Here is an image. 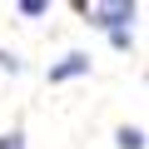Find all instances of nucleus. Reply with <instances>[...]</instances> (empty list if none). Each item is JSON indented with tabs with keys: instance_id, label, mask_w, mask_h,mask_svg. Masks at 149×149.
<instances>
[{
	"instance_id": "f257e3e1",
	"label": "nucleus",
	"mask_w": 149,
	"mask_h": 149,
	"mask_svg": "<svg viewBox=\"0 0 149 149\" xmlns=\"http://www.w3.org/2000/svg\"><path fill=\"white\" fill-rule=\"evenodd\" d=\"M74 10H80L95 30H129L134 20H139V0H104V5H90V0H80V5H74Z\"/></svg>"
},
{
	"instance_id": "f03ea898",
	"label": "nucleus",
	"mask_w": 149,
	"mask_h": 149,
	"mask_svg": "<svg viewBox=\"0 0 149 149\" xmlns=\"http://www.w3.org/2000/svg\"><path fill=\"white\" fill-rule=\"evenodd\" d=\"M90 70H95V60H90L85 50H70V55H60V60L45 70V85H70V80H85Z\"/></svg>"
},
{
	"instance_id": "7ed1b4c3",
	"label": "nucleus",
	"mask_w": 149,
	"mask_h": 149,
	"mask_svg": "<svg viewBox=\"0 0 149 149\" xmlns=\"http://www.w3.org/2000/svg\"><path fill=\"white\" fill-rule=\"evenodd\" d=\"M114 144H119V149H144V129H139V124H119V129H114Z\"/></svg>"
},
{
	"instance_id": "20e7f679",
	"label": "nucleus",
	"mask_w": 149,
	"mask_h": 149,
	"mask_svg": "<svg viewBox=\"0 0 149 149\" xmlns=\"http://www.w3.org/2000/svg\"><path fill=\"white\" fill-rule=\"evenodd\" d=\"M15 15H25V20H40V15H50V0H20V5H15Z\"/></svg>"
},
{
	"instance_id": "39448f33",
	"label": "nucleus",
	"mask_w": 149,
	"mask_h": 149,
	"mask_svg": "<svg viewBox=\"0 0 149 149\" xmlns=\"http://www.w3.org/2000/svg\"><path fill=\"white\" fill-rule=\"evenodd\" d=\"M0 70H5V74H20V70H25V60H20L15 50H0Z\"/></svg>"
},
{
	"instance_id": "423d86ee",
	"label": "nucleus",
	"mask_w": 149,
	"mask_h": 149,
	"mask_svg": "<svg viewBox=\"0 0 149 149\" xmlns=\"http://www.w3.org/2000/svg\"><path fill=\"white\" fill-rule=\"evenodd\" d=\"M0 149H25V129H5L0 134Z\"/></svg>"
},
{
	"instance_id": "0eeeda50",
	"label": "nucleus",
	"mask_w": 149,
	"mask_h": 149,
	"mask_svg": "<svg viewBox=\"0 0 149 149\" xmlns=\"http://www.w3.org/2000/svg\"><path fill=\"white\" fill-rule=\"evenodd\" d=\"M109 45L114 50H134V30H109Z\"/></svg>"
}]
</instances>
